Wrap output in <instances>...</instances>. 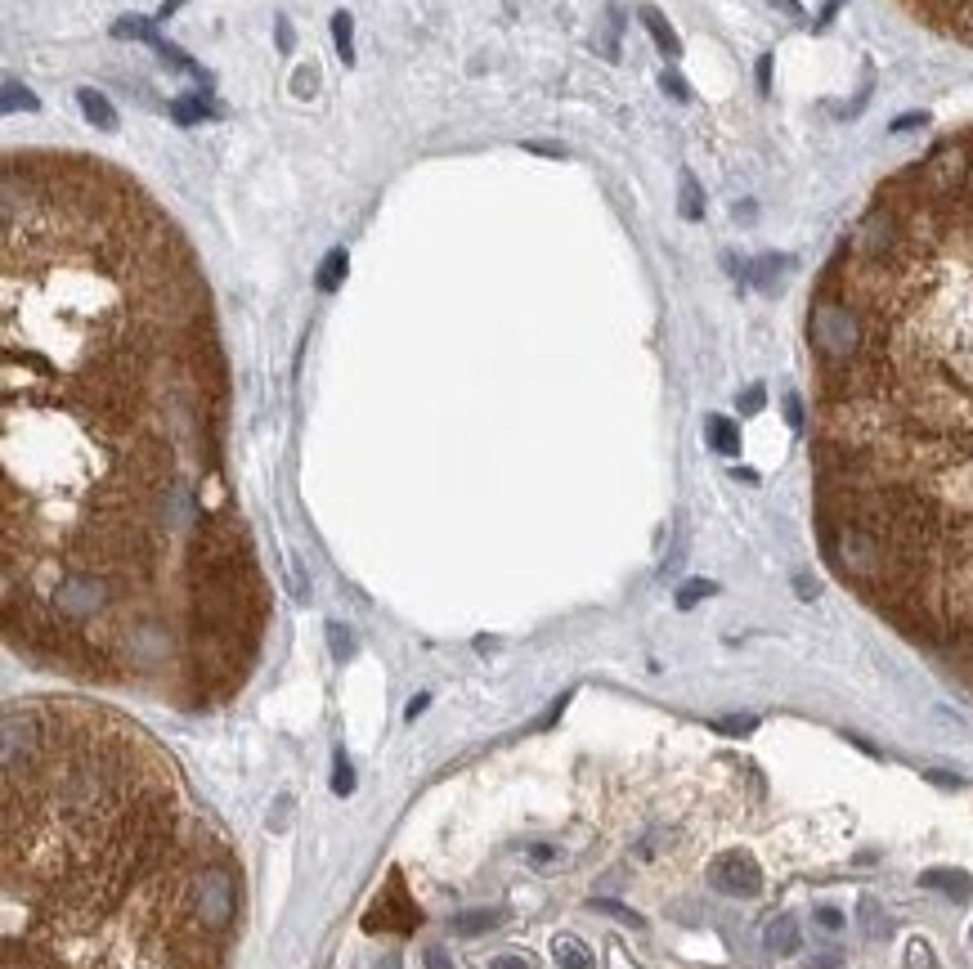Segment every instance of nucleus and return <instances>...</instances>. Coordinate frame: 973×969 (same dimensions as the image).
Returning <instances> with one entry per match:
<instances>
[{
  "instance_id": "f8f14e48",
  "label": "nucleus",
  "mask_w": 973,
  "mask_h": 969,
  "mask_svg": "<svg viewBox=\"0 0 973 969\" xmlns=\"http://www.w3.org/2000/svg\"><path fill=\"white\" fill-rule=\"evenodd\" d=\"M767 947H772L776 956H794V952H799V920H794V916H776L772 925H767Z\"/></svg>"
},
{
  "instance_id": "c9c22d12",
  "label": "nucleus",
  "mask_w": 973,
  "mask_h": 969,
  "mask_svg": "<svg viewBox=\"0 0 973 969\" xmlns=\"http://www.w3.org/2000/svg\"><path fill=\"white\" fill-rule=\"evenodd\" d=\"M426 969H453V961L440 952V947H431V952H426Z\"/></svg>"
},
{
  "instance_id": "39448f33",
  "label": "nucleus",
  "mask_w": 973,
  "mask_h": 969,
  "mask_svg": "<svg viewBox=\"0 0 973 969\" xmlns=\"http://www.w3.org/2000/svg\"><path fill=\"white\" fill-rule=\"evenodd\" d=\"M153 23H157V18H139V14H131V18H117V23H113V36H122V41H126V36H131V41H148L157 54H162V59H171L175 68H184V72H198V68H193V63H189V54H184V50H175L171 41H162V36H157V27H153Z\"/></svg>"
},
{
  "instance_id": "f704fd0d",
  "label": "nucleus",
  "mask_w": 973,
  "mask_h": 969,
  "mask_svg": "<svg viewBox=\"0 0 973 969\" xmlns=\"http://www.w3.org/2000/svg\"><path fill=\"white\" fill-rule=\"evenodd\" d=\"M843 965V956L839 952H830V956H812L808 961V969H839Z\"/></svg>"
},
{
  "instance_id": "ea45409f",
  "label": "nucleus",
  "mask_w": 973,
  "mask_h": 969,
  "mask_svg": "<svg viewBox=\"0 0 973 969\" xmlns=\"http://www.w3.org/2000/svg\"><path fill=\"white\" fill-rule=\"evenodd\" d=\"M839 5H843V0H830V5H826V9H821V18H817V27H826V23H830V18H834V9H839Z\"/></svg>"
},
{
  "instance_id": "5701e85b",
  "label": "nucleus",
  "mask_w": 973,
  "mask_h": 969,
  "mask_svg": "<svg viewBox=\"0 0 973 969\" xmlns=\"http://www.w3.org/2000/svg\"><path fill=\"white\" fill-rule=\"evenodd\" d=\"M328 646H332V660H350L355 655V642H350V633L341 624H328Z\"/></svg>"
},
{
  "instance_id": "7ed1b4c3",
  "label": "nucleus",
  "mask_w": 973,
  "mask_h": 969,
  "mask_svg": "<svg viewBox=\"0 0 973 969\" xmlns=\"http://www.w3.org/2000/svg\"><path fill=\"white\" fill-rule=\"evenodd\" d=\"M920 23H929L933 32L956 36V41L973 45V0H902Z\"/></svg>"
},
{
  "instance_id": "4be33fe9",
  "label": "nucleus",
  "mask_w": 973,
  "mask_h": 969,
  "mask_svg": "<svg viewBox=\"0 0 973 969\" xmlns=\"http://www.w3.org/2000/svg\"><path fill=\"white\" fill-rule=\"evenodd\" d=\"M592 911H606V916H615V920H624V925H633V929H642L646 920L637 916V911H628V907H619V902H610V898H592Z\"/></svg>"
},
{
  "instance_id": "a211bd4d",
  "label": "nucleus",
  "mask_w": 973,
  "mask_h": 969,
  "mask_svg": "<svg viewBox=\"0 0 973 969\" xmlns=\"http://www.w3.org/2000/svg\"><path fill=\"white\" fill-rule=\"evenodd\" d=\"M332 41H337L341 59L355 63V18H350L346 9H337V14H332Z\"/></svg>"
},
{
  "instance_id": "c756f323",
  "label": "nucleus",
  "mask_w": 973,
  "mask_h": 969,
  "mask_svg": "<svg viewBox=\"0 0 973 969\" xmlns=\"http://www.w3.org/2000/svg\"><path fill=\"white\" fill-rule=\"evenodd\" d=\"M817 925H821V929H843V911H834V907H817Z\"/></svg>"
},
{
  "instance_id": "e433bc0d",
  "label": "nucleus",
  "mask_w": 973,
  "mask_h": 969,
  "mask_svg": "<svg viewBox=\"0 0 973 969\" xmlns=\"http://www.w3.org/2000/svg\"><path fill=\"white\" fill-rule=\"evenodd\" d=\"M767 5H776L781 14H790V18H803V5H799V0H767Z\"/></svg>"
},
{
  "instance_id": "a19ab883",
  "label": "nucleus",
  "mask_w": 973,
  "mask_h": 969,
  "mask_svg": "<svg viewBox=\"0 0 973 969\" xmlns=\"http://www.w3.org/2000/svg\"><path fill=\"white\" fill-rule=\"evenodd\" d=\"M731 476H736V481H749V485H758V472H749V467H736V472H731Z\"/></svg>"
},
{
  "instance_id": "f03ea898",
  "label": "nucleus",
  "mask_w": 973,
  "mask_h": 969,
  "mask_svg": "<svg viewBox=\"0 0 973 969\" xmlns=\"http://www.w3.org/2000/svg\"><path fill=\"white\" fill-rule=\"evenodd\" d=\"M234 907H238L234 875H229L225 866H202L198 884H193V911H198L202 929L220 934V929L234 920Z\"/></svg>"
},
{
  "instance_id": "ddd939ff",
  "label": "nucleus",
  "mask_w": 973,
  "mask_h": 969,
  "mask_svg": "<svg viewBox=\"0 0 973 969\" xmlns=\"http://www.w3.org/2000/svg\"><path fill=\"white\" fill-rule=\"evenodd\" d=\"M503 920H507V911H462V916H453V934L476 938V934H489V929H498Z\"/></svg>"
},
{
  "instance_id": "6e6552de",
  "label": "nucleus",
  "mask_w": 973,
  "mask_h": 969,
  "mask_svg": "<svg viewBox=\"0 0 973 969\" xmlns=\"http://www.w3.org/2000/svg\"><path fill=\"white\" fill-rule=\"evenodd\" d=\"M794 270V261L790 256H776V252H767V256H758V261H749V270H745V279L754 283L758 292H776L781 288V279L785 274Z\"/></svg>"
},
{
  "instance_id": "423d86ee",
  "label": "nucleus",
  "mask_w": 973,
  "mask_h": 969,
  "mask_svg": "<svg viewBox=\"0 0 973 969\" xmlns=\"http://www.w3.org/2000/svg\"><path fill=\"white\" fill-rule=\"evenodd\" d=\"M364 925L368 929H413V925H422V911L404 898L400 880H395V898H377V907L364 916Z\"/></svg>"
},
{
  "instance_id": "6ab92c4d",
  "label": "nucleus",
  "mask_w": 973,
  "mask_h": 969,
  "mask_svg": "<svg viewBox=\"0 0 973 969\" xmlns=\"http://www.w3.org/2000/svg\"><path fill=\"white\" fill-rule=\"evenodd\" d=\"M332 759H337V763H332V795L346 799L350 790H355V763H350V754H346V750H337Z\"/></svg>"
},
{
  "instance_id": "72a5a7b5",
  "label": "nucleus",
  "mask_w": 973,
  "mask_h": 969,
  "mask_svg": "<svg viewBox=\"0 0 973 969\" xmlns=\"http://www.w3.org/2000/svg\"><path fill=\"white\" fill-rule=\"evenodd\" d=\"M731 216H736V225H754L758 211H754V202H736V211H731Z\"/></svg>"
},
{
  "instance_id": "1a4fd4ad",
  "label": "nucleus",
  "mask_w": 973,
  "mask_h": 969,
  "mask_svg": "<svg viewBox=\"0 0 973 969\" xmlns=\"http://www.w3.org/2000/svg\"><path fill=\"white\" fill-rule=\"evenodd\" d=\"M920 889H933V893H947L951 902H965L973 893V880L965 871H951V866H938V871H924L920 875Z\"/></svg>"
},
{
  "instance_id": "b1692460",
  "label": "nucleus",
  "mask_w": 973,
  "mask_h": 969,
  "mask_svg": "<svg viewBox=\"0 0 973 969\" xmlns=\"http://www.w3.org/2000/svg\"><path fill=\"white\" fill-rule=\"evenodd\" d=\"M713 727H718V732H727V736H749L758 727V718L754 714H731V718H718Z\"/></svg>"
},
{
  "instance_id": "c85d7f7f",
  "label": "nucleus",
  "mask_w": 973,
  "mask_h": 969,
  "mask_svg": "<svg viewBox=\"0 0 973 969\" xmlns=\"http://www.w3.org/2000/svg\"><path fill=\"white\" fill-rule=\"evenodd\" d=\"M785 422H790L794 431H803V400L799 395H785Z\"/></svg>"
},
{
  "instance_id": "473e14b6",
  "label": "nucleus",
  "mask_w": 973,
  "mask_h": 969,
  "mask_svg": "<svg viewBox=\"0 0 973 969\" xmlns=\"http://www.w3.org/2000/svg\"><path fill=\"white\" fill-rule=\"evenodd\" d=\"M489 969H530V961H525V956H494Z\"/></svg>"
},
{
  "instance_id": "58836bf2",
  "label": "nucleus",
  "mask_w": 973,
  "mask_h": 969,
  "mask_svg": "<svg viewBox=\"0 0 973 969\" xmlns=\"http://www.w3.org/2000/svg\"><path fill=\"white\" fill-rule=\"evenodd\" d=\"M426 705H431V696H413V700H409V709H404V714H409V718H417V714H422Z\"/></svg>"
},
{
  "instance_id": "79ce46f5",
  "label": "nucleus",
  "mask_w": 973,
  "mask_h": 969,
  "mask_svg": "<svg viewBox=\"0 0 973 969\" xmlns=\"http://www.w3.org/2000/svg\"><path fill=\"white\" fill-rule=\"evenodd\" d=\"M929 781H938V786H956V777H951V772H929Z\"/></svg>"
},
{
  "instance_id": "f257e3e1",
  "label": "nucleus",
  "mask_w": 973,
  "mask_h": 969,
  "mask_svg": "<svg viewBox=\"0 0 973 969\" xmlns=\"http://www.w3.org/2000/svg\"><path fill=\"white\" fill-rule=\"evenodd\" d=\"M229 373L202 261L122 166L0 162L5 633L45 664L211 705L270 584L225 481Z\"/></svg>"
},
{
  "instance_id": "4c0bfd02",
  "label": "nucleus",
  "mask_w": 973,
  "mask_h": 969,
  "mask_svg": "<svg viewBox=\"0 0 973 969\" xmlns=\"http://www.w3.org/2000/svg\"><path fill=\"white\" fill-rule=\"evenodd\" d=\"M180 5H184V0H162V9H157V23H166V18H171Z\"/></svg>"
},
{
  "instance_id": "aec40b11",
  "label": "nucleus",
  "mask_w": 973,
  "mask_h": 969,
  "mask_svg": "<svg viewBox=\"0 0 973 969\" xmlns=\"http://www.w3.org/2000/svg\"><path fill=\"white\" fill-rule=\"evenodd\" d=\"M713 593H718L713 579H687V584L678 588V606H682V611H691L695 602H704V597H713Z\"/></svg>"
},
{
  "instance_id": "412c9836",
  "label": "nucleus",
  "mask_w": 973,
  "mask_h": 969,
  "mask_svg": "<svg viewBox=\"0 0 973 969\" xmlns=\"http://www.w3.org/2000/svg\"><path fill=\"white\" fill-rule=\"evenodd\" d=\"M18 108L36 113V108H41V99H36L27 86H18V81H5V113H18Z\"/></svg>"
},
{
  "instance_id": "a878e982",
  "label": "nucleus",
  "mask_w": 973,
  "mask_h": 969,
  "mask_svg": "<svg viewBox=\"0 0 973 969\" xmlns=\"http://www.w3.org/2000/svg\"><path fill=\"white\" fill-rule=\"evenodd\" d=\"M861 925H866L870 929V938H884L888 934V920L884 916H879V907H875V902H861Z\"/></svg>"
},
{
  "instance_id": "2f4dec72",
  "label": "nucleus",
  "mask_w": 973,
  "mask_h": 969,
  "mask_svg": "<svg viewBox=\"0 0 973 969\" xmlns=\"http://www.w3.org/2000/svg\"><path fill=\"white\" fill-rule=\"evenodd\" d=\"M292 45H296L292 23H287V18H278V50H283V54H292Z\"/></svg>"
},
{
  "instance_id": "37998d69",
  "label": "nucleus",
  "mask_w": 973,
  "mask_h": 969,
  "mask_svg": "<svg viewBox=\"0 0 973 969\" xmlns=\"http://www.w3.org/2000/svg\"><path fill=\"white\" fill-rule=\"evenodd\" d=\"M799 593L803 597H817V584H808V575H799Z\"/></svg>"
},
{
  "instance_id": "bb28decb",
  "label": "nucleus",
  "mask_w": 973,
  "mask_h": 969,
  "mask_svg": "<svg viewBox=\"0 0 973 969\" xmlns=\"http://www.w3.org/2000/svg\"><path fill=\"white\" fill-rule=\"evenodd\" d=\"M915 126H929V113H902L893 126H888V131L902 135V131H915Z\"/></svg>"
},
{
  "instance_id": "393cba45",
  "label": "nucleus",
  "mask_w": 973,
  "mask_h": 969,
  "mask_svg": "<svg viewBox=\"0 0 973 969\" xmlns=\"http://www.w3.org/2000/svg\"><path fill=\"white\" fill-rule=\"evenodd\" d=\"M660 90H664V95H673V99H678V104H691V86L678 77V72H669V68H664V72H660Z\"/></svg>"
},
{
  "instance_id": "7c9ffc66",
  "label": "nucleus",
  "mask_w": 973,
  "mask_h": 969,
  "mask_svg": "<svg viewBox=\"0 0 973 969\" xmlns=\"http://www.w3.org/2000/svg\"><path fill=\"white\" fill-rule=\"evenodd\" d=\"M758 90H763V95L772 90V54H763V59H758Z\"/></svg>"
},
{
  "instance_id": "4468645a",
  "label": "nucleus",
  "mask_w": 973,
  "mask_h": 969,
  "mask_svg": "<svg viewBox=\"0 0 973 969\" xmlns=\"http://www.w3.org/2000/svg\"><path fill=\"white\" fill-rule=\"evenodd\" d=\"M552 956H556V965H561V969H592V952H588V947H583L574 934H561V938H556V943H552Z\"/></svg>"
},
{
  "instance_id": "cd10ccee",
  "label": "nucleus",
  "mask_w": 973,
  "mask_h": 969,
  "mask_svg": "<svg viewBox=\"0 0 973 969\" xmlns=\"http://www.w3.org/2000/svg\"><path fill=\"white\" fill-rule=\"evenodd\" d=\"M763 400H767V395H763V386H749V391L745 395H740V413H758V409H763Z\"/></svg>"
},
{
  "instance_id": "dca6fc26",
  "label": "nucleus",
  "mask_w": 973,
  "mask_h": 969,
  "mask_svg": "<svg viewBox=\"0 0 973 969\" xmlns=\"http://www.w3.org/2000/svg\"><path fill=\"white\" fill-rule=\"evenodd\" d=\"M171 117L180 126H193V122H207V117H216V108L202 104V95H180V99H171Z\"/></svg>"
},
{
  "instance_id": "2eb2a0df",
  "label": "nucleus",
  "mask_w": 973,
  "mask_h": 969,
  "mask_svg": "<svg viewBox=\"0 0 973 969\" xmlns=\"http://www.w3.org/2000/svg\"><path fill=\"white\" fill-rule=\"evenodd\" d=\"M346 270H350L346 247H332V252L323 256V265H319V292H337L341 279H346Z\"/></svg>"
},
{
  "instance_id": "20e7f679",
  "label": "nucleus",
  "mask_w": 973,
  "mask_h": 969,
  "mask_svg": "<svg viewBox=\"0 0 973 969\" xmlns=\"http://www.w3.org/2000/svg\"><path fill=\"white\" fill-rule=\"evenodd\" d=\"M713 884H718L722 893H731V898H754V893L763 889V871L754 866V857L727 853V857H718V866H713Z\"/></svg>"
},
{
  "instance_id": "9d476101",
  "label": "nucleus",
  "mask_w": 973,
  "mask_h": 969,
  "mask_svg": "<svg viewBox=\"0 0 973 969\" xmlns=\"http://www.w3.org/2000/svg\"><path fill=\"white\" fill-rule=\"evenodd\" d=\"M642 27H646V32H651V41L660 45V54H664V59H678V54H682L678 32H673V27H669V18H664L655 5H642Z\"/></svg>"
},
{
  "instance_id": "9b49d317",
  "label": "nucleus",
  "mask_w": 973,
  "mask_h": 969,
  "mask_svg": "<svg viewBox=\"0 0 973 969\" xmlns=\"http://www.w3.org/2000/svg\"><path fill=\"white\" fill-rule=\"evenodd\" d=\"M704 440H709V449L713 454H727V458H736L740 454V427L731 418H704Z\"/></svg>"
},
{
  "instance_id": "0eeeda50",
  "label": "nucleus",
  "mask_w": 973,
  "mask_h": 969,
  "mask_svg": "<svg viewBox=\"0 0 973 969\" xmlns=\"http://www.w3.org/2000/svg\"><path fill=\"white\" fill-rule=\"evenodd\" d=\"M77 104H81V117H86V122L95 126V131L113 135L117 126H122V122H117V108L108 104V95H99L95 86H81V90H77Z\"/></svg>"
},
{
  "instance_id": "f3484780",
  "label": "nucleus",
  "mask_w": 973,
  "mask_h": 969,
  "mask_svg": "<svg viewBox=\"0 0 973 969\" xmlns=\"http://www.w3.org/2000/svg\"><path fill=\"white\" fill-rule=\"evenodd\" d=\"M678 207H682V216H687V220L704 216V193H700V184H695L691 171L678 175Z\"/></svg>"
}]
</instances>
